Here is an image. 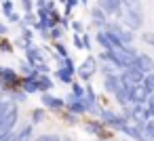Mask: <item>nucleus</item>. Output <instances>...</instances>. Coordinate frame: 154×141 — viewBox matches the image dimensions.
Wrapping results in <instances>:
<instances>
[{
    "label": "nucleus",
    "instance_id": "f257e3e1",
    "mask_svg": "<svg viewBox=\"0 0 154 141\" xmlns=\"http://www.w3.org/2000/svg\"><path fill=\"white\" fill-rule=\"evenodd\" d=\"M106 32L112 38L114 46H133V42H135V32L125 28L120 21H108Z\"/></svg>",
    "mask_w": 154,
    "mask_h": 141
},
{
    "label": "nucleus",
    "instance_id": "f03ea898",
    "mask_svg": "<svg viewBox=\"0 0 154 141\" xmlns=\"http://www.w3.org/2000/svg\"><path fill=\"white\" fill-rule=\"evenodd\" d=\"M101 122H103V126L106 128H112V130H116V133H122L125 130V126L129 124L125 118H122V114L120 112H116V110H112V107H106V105H101V110H99V116H97Z\"/></svg>",
    "mask_w": 154,
    "mask_h": 141
},
{
    "label": "nucleus",
    "instance_id": "7ed1b4c3",
    "mask_svg": "<svg viewBox=\"0 0 154 141\" xmlns=\"http://www.w3.org/2000/svg\"><path fill=\"white\" fill-rule=\"evenodd\" d=\"M108 53H110L112 61H114L120 70H127V68L135 65V61H137V51H135L133 46H114V49L108 51Z\"/></svg>",
    "mask_w": 154,
    "mask_h": 141
},
{
    "label": "nucleus",
    "instance_id": "20e7f679",
    "mask_svg": "<svg viewBox=\"0 0 154 141\" xmlns=\"http://www.w3.org/2000/svg\"><path fill=\"white\" fill-rule=\"evenodd\" d=\"M17 120H19V105H17L15 101H11L7 114L2 116V120H0V139H5V137H9L11 133H15Z\"/></svg>",
    "mask_w": 154,
    "mask_h": 141
},
{
    "label": "nucleus",
    "instance_id": "39448f33",
    "mask_svg": "<svg viewBox=\"0 0 154 141\" xmlns=\"http://www.w3.org/2000/svg\"><path fill=\"white\" fill-rule=\"evenodd\" d=\"M51 55H53V49H49V46H40V44H34V42L26 49V61H28L32 68L38 65V63H49Z\"/></svg>",
    "mask_w": 154,
    "mask_h": 141
},
{
    "label": "nucleus",
    "instance_id": "423d86ee",
    "mask_svg": "<svg viewBox=\"0 0 154 141\" xmlns=\"http://www.w3.org/2000/svg\"><path fill=\"white\" fill-rule=\"evenodd\" d=\"M97 70H99V65H97V57H95V55H89V57H87V59L76 68V76L80 78V82H85V84H87V82L95 76V72H97Z\"/></svg>",
    "mask_w": 154,
    "mask_h": 141
},
{
    "label": "nucleus",
    "instance_id": "0eeeda50",
    "mask_svg": "<svg viewBox=\"0 0 154 141\" xmlns=\"http://www.w3.org/2000/svg\"><path fill=\"white\" fill-rule=\"evenodd\" d=\"M40 103L49 112H57V114L66 112V99L57 97L55 93H40Z\"/></svg>",
    "mask_w": 154,
    "mask_h": 141
},
{
    "label": "nucleus",
    "instance_id": "6e6552de",
    "mask_svg": "<svg viewBox=\"0 0 154 141\" xmlns=\"http://www.w3.org/2000/svg\"><path fill=\"white\" fill-rule=\"evenodd\" d=\"M143 76H146V74H143L137 65H131V68L122 70V74H120V82H122L125 86H137V84L143 82Z\"/></svg>",
    "mask_w": 154,
    "mask_h": 141
},
{
    "label": "nucleus",
    "instance_id": "1a4fd4ad",
    "mask_svg": "<svg viewBox=\"0 0 154 141\" xmlns=\"http://www.w3.org/2000/svg\"><path fill=\"white\" fill-rule=\"evenodd\" d=\"M85 130H87L89 135H95V137L101 139V141L108 139V128L103 126V122H101L99 118H95V120H87V122H85Z\"/></svg>",
    "mask_w": 154,
    "mask_h": 141
},
{
    "label": "nucleus",
    "instance_id": "9d476101",
    "mask_svg": "<svg viewBox=\"0 0 154 141\" xmlns=\"http://www.w3.org/2000/svg\"><path fill=\"white\" fill-rule=\"evenodd\" d=\"M97 7L108 17H118L120 15V9H122V2H120V0H97Z\"/></svg>",
    "mask_w": 154,
    "mask_h": 141
},
{
    "label": "nucleus",
    "instance_id": "9b49d317",
    "mask_svg": "<svg viewBox=\"0 0 154 141\" xmlns=\"http://www.w3.org/2000/svg\"><path fill=\"white\" fill-rule=\"evenodd\" d=\"M89 15H91V26H93V28H97V30H106V26H108V15H106L97 4L89 11Z\"/></svg>",
    "mask_w": 154,
    "mask_h": 141
},
{
    "label": "nucleus",
    "instance_id": "f8f14e48",
    "mask_svg": "<svg viewBox=\"0 0 154 141\" xmlns=\"http://www.w3.org/2000/svg\"><path fill=\"white\" fill-rule=\"evenodd\" d=\"M36 78V88H38V95L40 93H51L53 91V76L51 74H32Z\"/></svg>",
    "mask_w": 154,
    "mask_h": 141
},
{
    "label": "nucleus",
    "instance_id": "ddd939ff",
    "mask_svg": "<svg viewBox=\"0 0 154 141\" xmlns=\"http://www.w3.org/2000/svg\"><path fill=\"white\" fill-rule=\"evenodd\" d=\"M66 110L76 114V116H85L89 114V107L85 103V99H66Z\"/></svg>",
    "mask_w": 154,
    "mask_h": 141
},
{
    "label": "nucleus",
    "instance_id": "4468645a",
    "mask_svg": "<svg viewBox=\"0 0 154 141\" xmlns=\"http://www.w3.org/2000/svg\"><path fill=\"white\" fill-rule=\"evenodd\" d=\"M135 65H137L143 74L154 72V59H152L148 53H137V61H135Z\"/></svg>",
    "mask_w": 154,
    "mask_h": 141
},
{
    "label": "nucleus",
    "instance_id": "2eb2a0df",
    "mask_svg": "<svg viewBox=\"0 0 154 141\" xmlns=\"http://www.w3.org/2000/svg\"><path fill=\"white\" fill-rule=\"evenodd\" d=\"M53 76L63 82V84H72L74 82V76H76V70H70V68H55L53 70Z\"/></svg>",
    "mask_w": 154,
    "mask_h": 141
},
{
    "label": "nucleus",
    "instance_id": "dca6fc26",
    "mask_svg": "<svg viewBox=\"0 0 154 141\" xmlns=\"http://www.w3.org/2000/svg\"><path fill=\"white\" fill-rule=\"evenodd\" d=\"M15 135L19 141H34V124L32 122L21 124L19 128H15Z\"/></svg>",
    "mask_w": 154,
    "mask_h": 141
},
{
    "label": "nucleus",
    "instance_id": "f3484780",
    "mask_svg": "<svg viewBox=\"0 0 154 141\" xmlns=\"http://www.w3.org/2000/svg\"><path fill=\"white\" fill-rule=\"evenodd\" d=\"M95 42L101 46V51H112V49H114V42H112V38L108 36L106 30H97V34H95Z\"/></svg>",
    "mask_w": 154,
    "mask_h": 141
},
{
    "label": "nucleus",
    "instance_id": "a211bd4d",
    "mask_svg": "<svg viewBox=\"0 0 154 141\" xmlns=\"http://www.w3.org/2000/svg\"><path fill=\"white\" fill-rule=\"evenodd\" d=\"M19 88H21L26 95H36V93H38V88H36V78H34V76H21Z\"/></svg>",
    "mask_w": 154,
    "mask_h": 141
},
{
    "label": "nucleus",
    "instance_id": "6ab92c4d",
    "mask_svg": "<svg viewBox=\"0 0 154 141\" xmlns=\"http://www.w3.org/2000/svg\"><path fill=\"white\" fill-rule=\"evenodd\" d=\"M120 76H108V78H103V91L108 93V95H114L118 88H120Z\"/></svg>",
    "mask_w": 154,
    "mask_h": 141
},
{
    "label": "nucleus",
    "instance_id": "aec40b11",
    "mask_svg": "<svg viewBox=\"0 0 154 141\" xmlns=\"http://www.w3.org/2000/svg\"><path fill=\"white\" fill-rule=\"evenodd\" d=\"M99 70H101L103 78H108V76H120V74H122V70H120V68H118L114 61H103Z\"/></svg>",
    "mask_w": 154,
    "mask_h": 141
},
{
    "label": "nucleus",
    "instance_id": "412c9836",
    "mask_svg": "<svg viewBox=\"0 0 154 141\" xmlns=\"http://www.w3.org/2000/svg\"><path fill=\"white\" fill-rule=\"evenodd\" d=\"M114 99H116V103L120 105V107H125V105H131V99H129V88L125 86V84H120V88L112 95Z\"/></svg>",
    "mask_w": 154,
    "mask_h": 141
},
{
    "label": "nucleus",
    "instance_id": "4be33fe9",
    "mask_svg": "<svg viewBox=\"0 0 154 141\" xmlns=\"http://www.w3.org/2000/svg\"><path fill=\"white\" fill-rule=\"evenodd\" d=\"M85 97V82H72L70 84V93H68V97L66 99H82Z\"/></svg>",
    "mask_w": 154,
    "mask_h": 141
},
{
    "label": "nucleus",
    "instance_id": "5701e85b",
    "mask_svg": "<svg viewBox=\"0 0 154 141\" xmlns=\"http://www.w3.org/2000/svg\"><path fill=\"white\" fill-rule=\"evenodd\" d=\"M17 26H19V38H21V40H26V42H34V30H32V28H28L23 21H19Z\"/></svg>",
    "mask_w": 154,
    "mask_h": 141
},
{
    "label": "nucleus",
    "instance_id": "b1692460",
    "mask_svg": "<svg viewBox=\"0 0 154 141\" xmlns=\"http://www.w3.org/2000/svg\"><path fill=\"white\" fill-rule=\"evenodd\" d=\"M120 2H122V9H129V11H135V13H143L141 0H120Z\"/></svg>",
    "mask_w": 154,
    "mask_h": 141
},
{
    "label": "nucleus",
    "instance_id": "393cba45",
    "mask_svg": "<svg viewBox=\"0 0 154 141\" xmlns=\"http://www.w3.org/2000/svg\"><path fill=\"white\" fill-rule=\"evenodd\" d=\"M45 107H34L32 112H30V122L32 124H40L42 120H45Z\"/></svg>",
    "mask_w": 154,
    "mask_h": 141
},
{
    "label": "nucleus",
    "instance_id": "a878e982",
    "mask_svg": "<svg viewBox=\"0 0 154 141\" xmlns=\"http://www.w3.org/2000/svg\"><path fill=\"white\" fill-rule=\"evenodd\" d=\"M141 88H143L148 95H152V93H154V72H150V74H146V76H143Z\"/></svg>",
    "mask_w": 154,
    "mask_h": 141
},
{
    "label": "nucleus",
    "instance_id": "bb28decb",
    "mask_svg": "<svg viewBox=\"0 0 154 141\" xmlns=\"http://www.w3.org/2000/svg\"><path fill=\"white\" fill-rule=\"evenodd\" d=\"M53 53H57V55H61V57H70V51H68V46H66L61 40L53 42Z\"/></svg>",
    "mask_w": 154,
    "mask_h": 141
},
{
    "label": "nucleus",
    "instance_id": "cd10ccee",
    "mask_svg": "<svg viewBox=\"0 0 154 141\" xmlns=\"http://www.w3.org/2000/svg\"><path fill=\"white\" fill-rule=\"evenodd\" d=\"M21 21H23L28 28H34V26H36V21H38V17H36V13H34V11H32V13H23V15H21Z\"/></svg>",
    "mask_w": 154,
    "mask_h": 141
},
{
    "label": "nucleus",
    "instance_id": "c85d7f7f",
    "mask_svg": "<svg viewBox=\"0 0 154 141\" xmlns=\"http://www.w3.org/2000/svg\"><path fill=\"white\" fill-rule=\"evenodd\" d=\"M28 97H30V95H26L21 88H17V91H15V93H13L9 99H11V101H15V103L19 105V103H26V101H28Z\"/></svg>",
    "mask_w": 154,
    "mask_h": 141
},
{
    "label": "nucleus",
    "instance_id": "c756f323",
    "mask_svg": "<svg viewBox=\"0 0 154 141\" xmlns=\"http://www.w3.org/2000/svg\"><path fill=\"white\" fill-rule=\"evenodd\" d=\"M78 4H80V0H66V2H63V15L70 17L72 11H74V7H78Z\"/></svg>",
    "mask_w": 154,
    "mask_h": 141
},
{
    "label": "nucleus",
    "instance_id": "7c9ffc66",
    "mask_svg": "<svg viewBox=\"0 0 154 141\" xmlns=\"http://www.w3.org/2000/svg\"><path fill=\"white\" fill-rule=\"evenodd\" d=\"M143 135L148 139H154V118H150V120L143 122Z\"/></svg>",
    "mask_w": 154,
    "mask_h": 141
},
{
    "label": "nucleus",
    "instance_id": "2f4dec72",
    "mask_svg": "<svg viewBox=\"0 0 154 141\" xmlns=\"http://www.w3.org/2000/svg\"><path fill=\"white\" fill-rule=\"evenodd\" d=\"M34 74V70H32V65L23 59V61H19V76H32Z\"/></svg>",
    "mask_w": 154,
    "mask_h": 141
},
{
    "label": "nucleus",
    "instance_id": "473e14b6",
    "mask_svg": "<svg viewBox=\"0 0 154 141\" xmlns=\"http://www.w3.org/2000/svg\"><path fill=\"white\" fill-rule=\"evenodd\" d=\"M63 34H66V30H63L61 26H55V28L51 30V40H53V42H57V40H61V38H63Z\"/></svg>",
    "mask_w": 154,
    "mask_h": 141
},
{
    "label": "nucleus",
    "instance_id": "72a5a7b5",
    "mask_svg": "<svg viewBox=\"0 0 154 141\" xmlns=\"http://www.w3.org/2000/svg\"><path fill=\"white\" fill-rule=\"evenodd\" d=\"M11 13H15V4H13V0H2V15L9 17Z\"/></svg>",
    "mask_w": 154,
    "mask_h": 141
},
{
    "label": "nucleus",
    "instance_id": "f704fd0d",
    "mask_svg": "<svg viewBox=\"0 0 154 141\" xmlns=\"http://www.w3.org/2000/svg\"><path fill=\"white\" fill-rule=\"evenodd\" d=\"M34 141H61V137L55 133H45V135H38Z\"/></svg>",
    "mask_w": 154,
    "mask_h": 141
},
{
    "label": "nucleus",
    "instance_id": "c9c22d12",
    "mask_svg": "<svg viewBox=\"0 0 154 141\" xmlns=\"http://www.w3.org/2000/svg\"><path fill=\"white\" fill-rule=\"evenodd\" d=\"M19 7H21L23 13H32L36 4H34V0H19Z\"/></svg>",
    "mask_w": 154,
    "mask_h": 141
},
{
    "label": "nucleus",
    "instance_id": "e433bc0d",
    "mask_svg": "<svg viewBox=\"0 0 154 141\" xmlns=\"http://www.w3.org/2000/svg\"><path fill=\"white\" fill-rule=\"evenodd\" d=\"M32 70H34V74H51V65L49 63H38Z\"/></svg>",
    "mask_w": 154,
    "mask_h": 141
},
{
    "label": "nucleus",
    "instance_id": "4c0bfd02",
    "mask_svg": "<svg viewBox=\"0 0 154 141\" xmlns=\"http://www.w3.org/2000/svg\"><path fill=\"white\" fill-rule=\"evenodd\" d=\"M13 49H15V44L11 42V40H0V51H2V53H13Z\"/></svg>",
    "mask_w": 154,
    "mask_h": 141
},
{
    "label": "nucleus",
    "instance_id": "58836bf2",
    "mask_svg": "<svg viewBox=\"0 0 154 141\" xmlns=\"http://www.w3.org/2000/svg\"><path fill=\"white\" fill-rule=\"evenodd\" d=\"M61 114H63V120H66L68 124H76V122H78V118H80V116H76V114H72V112H68V110H66V112H61Z\"/></svg>",
    "mask_w": 154,
    "mask_h": 141
},
{
    "label": "nucleus",
    "instance_id": "ea45409f",
    "mask_svg": "<svg viewBox=\"0 0 154 141\" xmlns=\"http://www.w3.org/2000/svg\"><path fill=\"white\" fill-rule=\"evenodd\" d=\"M141 42H146L148 46H154V32H141Z\"/></svg>",
    "mask_w": 154,
    "mask_h": 141
},
{
    "label": "nucleus",
    "instance_id": "a19ab883",
    "mask_svg": "<svg viewBox=\"0 0 154 141\" xmlns=\"http://www.w3.org/2000/svg\"><path fill=\"white\" fill-rule=\"evenodd\" d=\"M70 26H72L74 34H85V32H87V28H85V23H82V21H72Z\"/></svg>",
    "mask_w": 154,
    "mask_h": 141
},
{
    "label": "nucleus",
    "instance_id": "79ce46f5",
    "mask_svg": "<svg viewBox=\"0 0 154 141\" xmlns=\"http://www.w3.org/2000/svg\"><path fill=\"white\" fill-rule=\"evenodd\" d=\"M9 105H11V99H0V120H2V116L7 114Z\"/></svg>",
    "mask_w": 154,
    "mask_h": 141
},
{
    "label": "nucleus",
    "instance_id": "37998d69",
    "mask_svg": "<svg viewBox=\"0 0 154 141\" xmlns=\"http://www.w3.org/2000/svg\"><path fill=\"white\" fill-rule=\"evenodd\" d=\"M13 44H15V49H21V51H26V49H28V46H30L32 42H26V40H21V38L17 36V38L13 40Z\"/></svg>",
    "mask_w": 154,
    "mask_h": 141
},
{
    "label": "nucleus",
    "instance_id": "c03bdc74",
    "mask_svg": "<svg viewBox=\"0 0 154 141\" xmlns=\"http://www.w3.org/2000/svg\"><path fill=\"white\" fill-rule=\"evenodd\" d=\"M80 38H82V44H85V49L89 51V49H91V44H93V42H91V36L85 32V34H80Z\"/></svg>",
    "mask_w": 154,
    "mask_h": 141
},
{
    "label": "nucleus",
    "instance_id": "a18cd8bd",
    "mask_svg": "<svg viewBox=\"0 0 154 141\" xmlns=\"http://www.w3.org/2000/svg\"><path fill=\"white\" fill-rule=\"evenodd\" d=\"M72 42H74V46H76V49H85V44H82V38H80V34H74V36H72Z\"/></svg>",
    "mask_w": 154,
    "mask_h": 141
},
{
    "label": "nucleus",
    "instance_id": "49530a36",
    "mask_svg": "<svg viewBox=\"0 0 154 141\" xmlns=\"http://www.w3.org/2000/svg\"><path fill=\"white\" fill-rule=\"evenodd\" d=\"M7 21H9V23H19V21H21V15H19V13H11V15L7 17Z\"/></svg>",
    "mask_w": 154,
    "mask_h": 141
},
{
    "label": "nucleus",
    "instance_id": "de8ad7c7",
    "mask_svg": "<svg viewBox=\"0 0 154 141\" xmlns=\"http://www.w3.org/2000/svg\"><path fill=\"white\" fill-rule=\"evenodd\" d=\"M59 26H61L63 30H68V28H70V17H66V15H61V19H59Z\"/></svg>",
    "mask_w": 154,
    "mask_h": 141
},
{
    "label": "nucleus",
    "instance_id": "09e8293b",
    "mask_svg": "<svg viewBox=\"0 0 154 141\" xmlns=\"http://www.w3.org/2000/svg\"><path fill=\"white\" fill-rule=\"evenodd\" d=\"M7 34H9V26H5L2 21H0V36H2V38H5Z\"/></svg>",
    "mask_w": 154,
    "mask_h": 141
},
{
    "label": "nucleus",
    "instance_id": "8fccbe9b",
    "mask_svg": "<svg viewBox=\"0 0 154 141\" xmlns=\"http://www.w3.org/2000/svg\"><path fill=\"white\" fill-rule=\"evenodd\" d=\"M47 2H49V0H36V9H47Z\"/></svg>",
    "mask_w": 154,
    "mask_h": 141
},
{
    "label": "nucleus",
    "instance_id": "3c124183",
    "mask_svg": "<svg viewBox=\"0 0 154 141\" xmlns=\"http://www.w3.org/2000/svg\"><path fill=\"white\" fill-rule=\"evenodd\" d=\"M146 105H154V93L150 95V99H148V103H146Z\"/></svg>",
    "mask_w": 154,
    "mask_h": 141
},
{
    "label": "nucleus",
    "instance_id": "603ef678",
    "mask_svg": "<svg viewBox=\"0 0 154 141\" xmlns=\"http://www.w3.org/2000/svg\"><path fill=\"white\" fill-rule=\"evenodd\" d=\"M61 141H74V139H70V137H61Z\"/></svg>",
    "mask_w": 154,
    "mask_h": 141
},
{
    "label": "nucleus",
    "instance_id": "864d4df0",
    "mask_svg": "<svg viewBox=\"0 0 154 141\" xmlns=\"http://www.w3.org/2000/svg\"><path fill=\"white\" fill-rule=\"evenodd\" d=\"M87 2H89V0H80V4H87Z\"/></svg>",
    "mask_w": 154,
    "mask_h": 141
},
{
    "label": "nucleus",
    "instance_id": "5fc2aeb1",
    "mask_svg": "<svg viewBox=\"0 0 154 141\" xmlns=\"http://www.w3.org/2000/svg\"><path fill=\"white\" fill-rule=\"evenodd\" d=\"M61 2H66V0H61Z\"/></svg>",
    "mask_w": 154,
    "mask_h": 141
},
{
    "label": "nucleus",
    "instance_id": "6e6d98bb",
    "mask_svg": "<svg viewBox=\"0 0 154 141\" xmlns=\"http://www.w3.org/2000/svg\"><path fill=\"white\" fill-rule=\"evenodd\" d=\"M0 2H2V0H0Z\"/></svg>",
    "mask_w": 154,
    "mask_h": 141
},
{
    "label": "nucleus",
    "instance_id": "4d7b16f0",
    "mask_svg": "<svg viewBox=\"0 0 154 141\" xmlns=\"http://www.w3.org/2000/svg\"><path fill=\"white\" fill-rule=\"evenodd\" d=\"M0 68H2V65H0Z\"/></svg>",
    "mask_w": 154,
    "mask_h": 141
}]
</instances>
